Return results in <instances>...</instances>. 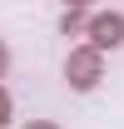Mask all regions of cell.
<instances>
[{
  "label": "cell",
  "mask_w": 124,
  "mask_h": 129,
  "mask_svg": "<svg viewBox=\"0 0 124 129\" xmlns=\"http://www.w3.org/2000/svg\"><path fill=\"white\" fill-rule=\"evenodd\" d=\"M5 70H10V50H5V40H0V80H5Z\"/></svg>",
  "instance_id": "5"
},
{
  "label": "cell",
  "mask_w": 124,
  "mask_h": 129,
  "mask_svg": "<svg viewBox=\"0 0 124 129\" xmlns=\"http://www.w3.org/2000/svg\"><path fill=\"white\" fill-rule=\"evenodd\" d=\"M25 129H60V124H55V119H30Z\"/></svg>",
  "instance_id": "6"
},
{
  "label": "cell",
  "mask_w": 124,
  "mask_h": 129,
  "mask_svg": "<svg viewBox=\"0 0 124 129\" xmlns=\"http://www.w3.org/2000/svg\"><path fill=\"white\" fill-rule=\"evenodd\" d=\"M10 124V94H5V84H0V129Z\"/></svg>",
  "instance_id": "4"
},
{
  "label": "cell",
  "mask_w": 124,
  "mask_h": 129,
  "mask_svg": "<svg viewBox=\"0 0 124 129\" xmlns=\"http://www.w3.org/2000/svg\"><path fill=\"white\" fill-rule=\"evenodd\" d=\"M65 80H70V89L89 94L94 84L104 80V50H94V45H75V50H70V60H65Z\"/></svg>",
  "instance_id": "1"
},
{
  "label": "cell",
  "mask_w": 124,
  "mask_h": 129,
  "mask_svg": "<svg viewBox=\"0 0 124 129\" xmlns=\"http://www.w3.org/2000/svg\"><path fill=\"white\" fill-rule=\"evenodd\" d=\"M65 5H70V10H84V5H89V0H65Z\"/></svg>",
  "instance_id": "7"
},
{
  "label": "cell",
  "mask_w": 124,
  "mask_h": 129,
  "mask_svg": "<svg viewBox=\"0 0 124 129\" xmlns=\"http://www.w3.org/2000/svg\"><path fill=\"white\" fill-rule=\"evenodd\" d=\"M60 30H65V35H84V10H70V5H65V15H60Z\"/></svg>",
  "instance_id": "3"
},
{
  "label": "cell",
  "mask_w": 124,
  "mask_h": 129,
  "mask_svg": "<svg viewBox=\"0 0 124 129\" xmlns=\"http://www.w3.org/2000/svg\"><path fill=\"white\" fill-rule=\"evenodd\" d=\"M84 40H89L94 50H119L124 45V15H119V10L89 15V20H84Z\"/></svg>",
  "instance_id": "2"
}]
</instances>
